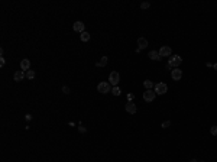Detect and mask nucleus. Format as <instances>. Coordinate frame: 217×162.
Returning a JSON list of instances; mask_svg holds the SVG:
<instances>
[{
	"label": "nucleus",
	"mask_w": 217,
	"mask_h": 162,
	"mask_svg": "<svg viewBox=\"0 0 217 162\" xmlns=\"http://www.w3.org/2000/svg\"><path fill=\"white\" fill-rule=\"evenodd\" d=\"M149 6H151V4H149V3H146V1L141 4V7H142V9H149Z\"/></svg>",
	"instance_id": "nucleus-20"
},
{
	"label": "nucleus",
	"mask_w": 217,
	"mask_h": 162,
	"mask_svg": "<svg viewBox=\"0 0 217 162\" xmlns=\"http://www.w3.org/2000/svg\"><path fill=\"white\" fill-rule=\"evenodd\" d=\"M78 129H80V132H83V133H84V132H86V127H83V126H80V127H78Z\"/></svg>",
	"instance_id": "nucleus-23"
},
{
	"label": "nucleus",
	"mask_w": 217,
	"mask_h": 162,
	"mask_svg": "<svg viewBox=\"0 0 217 162\" xmlns=\"http://www.w3.org/2000/svg\"><path fill=\"white\" fill-rule=\"evenodd\" d=\"M126 112L129 113V115H135L136 112H138V107H136V103H133V101H129L127 104H126Z\"/></svg>",
	"instance_id": "nucleus-7"
},
{
	"label": "nucleus",
	"mask_w": 217,
	"mask_h": 162,
	"mask_svg": "<svg viewBox=\"0 0 217 162\" xmlns=\"http://www.w3.org/2000/svg\"><path fill=\"white\" fill-rule=\"evenodd\" d=\"M138 46H139V49L142 51V49H145V48H148V39L146 38H138Z\"/></svg>",
	"instance_id": "nucleus-13"
},
{
	"label": "nucleus",
	"mask_w": 217,
	"mask_h": 162,
	"mask_svg": "<svg viewBox=\"0 0 217 162\" xmlns=\"http://www.w3.org/2000/svg\"><path fill=\"white\" fill-rule=\"evenodd\" d=\"M143 86H145V88L146 90H152L155 86H153V83L152 81H149V80H146V81H143Z\"/></svg>",
	"instance_id": "nucleus-15"
},
{
	"label": "nucleus",
	"mask_w": 217,
	"mask_h": 162,
	"mask_svg": "<svg viewBox=\"0 0 217 162\" xmlns=\"http://www.w3.org/2000/svg\"><path fill=\"white\" fill-rule=\"evenodd\" d=\"M153 88H155L153 91L156 93V94H159V96H162V94H165V93L168 91V86L165 83H158V84H155Z\"/></svg>",
	"instance_id": "nucleus-4"
},
{
	"label": "nucleus",
	"mask_w": 217,
	"mask_h": 162,
	"mask_svg": "<svg viewBox=\"0 0 217 162\" xmlns=\"http://www.w3.org/2000/svg\"><path fill=\"white\" fill-rule=\"evenodd\" d=\"M26 78H29V80H33V78H35V71H33V69H29V71H26Z\"/></svg>",
	"instance_id": "nucleus-18"
},
{
	"label": "nucleus",
	"mask_w": 217,
	"mask_h": 162,
	"mask_svg": "<svg viewBox=\"0 0 217 162\" xmlns=\"http://www.w3.org/2000/svg\"><path fill=\"white\" fill-rule=\"evenodd\" d=\"M119 81H120V75H119V72H117V71H112L110 75H109V83H110L113 87H116V86L119 84Z\"/></svg>",
	"instance_id": "nucleus-2"
},
{
	"label": "nucleus",
	"mask_w": 217,
	"mask_h": 162,
	"mask_svg": "<svg viewBox=\"0 0 217 162\" xmlns=\"http://www.w3.org/2000/svg\"><path fill=\"white\" fill-rule=\"evenodd\" d=\"M210 132H211V135H213V136H217V126H211Z\"/></svg>",
	"instance_id": "nucleus-19"
},
{
	"label": "nucleus",
	"mask_w": 217,
	"mask_h": 162,
	"mask_svg": "<svg viewBox=\"0 0 217 162\" xmlns=\"http://www.w3.org/2000/svg\"><path fill=\"white\" fill-rule=\"evenodd\" d=\"M20 69H22V71H25V72L30 69V61H29L28 58H23V59L20 61Z\"/></svg>",
	"instance_id": "nucleus-11"
},
{
	"label": "nucleus",
	"mask_w": 217,
	"mask_h": 162,
	"mask_svg": "<svg viewBox=\"0 0 217 162\" xmlns=\"http://www.w3.org/2000/svg\"><path fill=\"white\" fill-rule=\"evenodd\" d=\"M168 126H171V122H169V120H167V122L162 123V127H168Z\"/></svg>",
	"instance_id": "nucleus-21"
},
{
	"label": "nucleus",
	"mask_w": 217,
	"mask_h": 162,
	"mask_svg": "<svg viewBox=\"0 0 217 162\" xmlns=\"http://www.w3.org/2000/svg\"><path fill=\"white\" fill-rule=\"evenodd\" d=\"M62 91L65 93V94H68V93H70V88H68V87H62Z\"/></svg>",
	"instance_id": "nucleus-22"
},
{
	"label": "nucleus",
	"mask_w": 217,
	"mask_h": 162,
	"mask_svg": "<svg viewBox=\"0 0 217 162\" xmlns=\"http://www.w3.org/2000/svg\"><path fill=\"white\" fill-rule=\"evenodd\" d=\"M158 52H159L161 58H162V57H171V46H167V45H165V46H161Z\"/></svg>",
	"instance_id": "nucleus-9"
},
{
	"label": "nucleus",
	"mask_w": 217,
	"mask_h": 162,
	"mask_svg": "<svg viewBox=\"0 0 217 162\" xmlns=\"http://www.w3.org/2000/svg\"><path fill=\"white\" fill-rule=\"evenodd\" d=\"M80 38H81L83 42H88V41H90V33H88V32H83V33L80 35Z\"/></svg>",
	"instance_id": "nucleus-14"
},
{
	"label": "nucleus",
	"mask_w": 217,
	"mask_h": 162,
	"mask_svg": "<svg viewBox=\"0 0 217 162\" xmlns=\"http://www.w3.org/2000/svg\"><path fill=\"white\" fill-rule=\"evenodd\" d=\"M155 96H156V93L153 91V90H146V91L143 93V100L148 101V103H151V101L155 100Z\"/></svg>",
	"instance_id": "nucleus-6"
},
{
	"label": "nucleus",
	"mask_w": 217,
	"mask_h": 162,
	"mask_svg": "<svg viewBox=\"0 0 217 162\" xmlns=\"http://www.w3.org/2000/svg\"><path fill=\"white\" fill-rule=\"evenodd\" d=\"M171 78L174 81H180L182 78V69L180 68H175V69H171Z\"/></svg>",
	"instance_id": "nucleus-5"
},
{
	"label": "nucleus",
	"mask_w": 217,
	"mask_h": 162,
	"mask_svg": "<svg viewBox=\"0 0 217 162\" xmlns=\"http://www.w3.org/2000/svg\"><path fill=\"white\" fill-rule=\"evenodd\" d=\"M213 67H214V69H217V64H214V65H213Z\"/></svg>",
	"instance_id": "nucleus-24"
},
{
	"label": "nucleus",
	"mask_w": 217,
	"mask_h": 162,
	"mask_svg": "<svg viewBox=\"0 0 217 162\" xmlns=\"http://www.w3.org/2000/svg\"><path fill=\"white\" fill-rule=\"evenodd\" d=\"M112 93H113V96H116V97H117V96H120V94H122V90L117 87V86H116V87H112Z\"/></svg>",
	"instance_id": "nucleus-17"
},
{
	"label": "nucleus",
	"mask_w": 217,
	"mask_h": 162,
	"mask_svg": "<svg viewBox=\"0 0 217 162\" xmlns=\"http://www.w3.org/2000/svg\"><path fill=\"white\" fill-rule=\"evenodd\" d=\"M148 57H149V58H151L152 61H159V59H161V55H159V52H158V51H155V49L149 51Z\"/></svg>",
	"instance_id": "nucleus-12"
},
{
	"label": "nucleus",
	"mask_w": 217,
	"mask_h": 162,
	"mask_svg": "<svg viewBox=\"0 0 217 162\" xmlns=\"http://www.w3.org/2000/svg\"><path fill=\"white\" fill-rule=\"evenodd\" d=\"M72 29H74L75 32H80V33L86 32V26H84V23L80 22V21H77V22L72 25Z\"/></svg>",
	"instance_id": "nucleus-8"
},
{
	"label": "nucleus",
	"mask_w": 217,
	"mask_h": 162,
	"mask_svg": "<svg viewBox=\"0 0 217 162\" xmlns=\"http://www.w3.org/2000/svg\"><path fill=\"white\" fill-rule=\"evenodd\" d=\"M97 91L101 93V94H107V93H112V84L109 81H101L98 86H97Z\"/></svg>",
	"instance_id": "nucleus-1"
},
{
	"label": "nucleus",
	"mask_w": 217,
	"mask_h": 162,
	"mask_svg": "<svg viewBox=\"0 0 217 162\" xmlns=\"http://www.w3.org/2000/svg\"><path fill=\"white\" fill-rule=\"evenodd\" d=\"M191 162H198V161H195V159H193V161H191Z\"/></svg>",
	"instance_id": "nucleus-25"
},
{
	"label": "nucleus",
	"mask_w": 217,
	"mask_h": 162,
	"mask_svg": "<svg viewBox=\"0 0 217 162\" xmlns=\"http://www.w3.org/2000/svg\"><path fill=\"white\" fill-rule=\"evenodd\" d=\"M107 65V57H101L100 62H97V67H106Z\"/></svg>",
	"instance_id": "nucleus-16"
},
{
	"label": "nucleus",
	"mask_w": 217,
	"mask_h": 162,
	"mask_svg": "<svg viewBox=\"0 0 217 162\" xmlns=\"http://www.w3.org/2000/svg\"><path fill=\"white\" fill-rule=\"evenodd\" d=\"M25 77H26V72H25V71H22V69H19V71H16V72H15V75H13V80L19 83V81H22V80H23Z\"/></svg>",
	"instance_id": "nucleus-10"
},
{
	"label": "nucleus",
	"mask_w": 217,
	"mask_h": 162,
	"mask_svg": "<svg viewBox=\"0 0 217 162\" xmlns=\"http://www.w3.org/2000/svg\"><path fill=\"white\" fill-rule=\"evenodd\" d=\"M181 62H182V58L180 55H171V58H169V61H168L169 65L171 67H175V68H178L181 65Z\"/></svg>",
	"instance_id": "nucleus-3"
}]
</instances>
